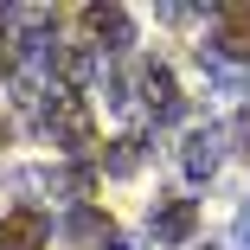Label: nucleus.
<instances>
[{
  "label": "nucleus",
  "instance_id": "obj_14",
  "mask_svg": "<svg viewBox=\"0 0 250 250\" xmlns=\"http://www.w3.org/2000/svg\"><path fill=\"white\" fill-rule=\"evenodd\" d=\"M161 20H167V26H192V20H199V7H161Z\"/></svg>",
  "mask_w": 250,
  "mask_h": 250
},
{
  "label": "nucleus",
  "instance_id": "obj_7",
  "mask_svg": "<svg viewBox=\"0 0 250 250\" xmlns=\"http://www.w3.org/2000/svg\"><path fill=\"white\" fill-rule=\"evenodd\" d=\"M147 231H154V244H186L199 231V206H192V199H154Z\"/></svg>",
  "mask_w": 250,
  "mask_h": 250
},
{
  "label": "nucleus",
  "instance_id": "obj_6",
  "mask_svg": "<svg viewBox=\"0 0 250 250\" xmlns=\"http://www.w3.org/2000/svg\"><path fill=\"white\" fill-rule=\"evenodd\" d=\"M52 71H58V83H64V90H77V96H83V83L103 71V52H96L90 39H71V45H58V52H52Z\"/></svg>",
  "mask_w": 250,
  "mask_h": 250
},
{
  "label": "nucleus",
  "instance_id": "obj_11",
  "mask_svg": "<svg viewBox=\"0 0 250 250\" xmlns=\"http://www.w3.org/2000/svg\"><path fill=\"white\" fill-rule=\"evenodd\" d=\"M141 161H147V141H141V135H116V141L103 147V173H109V180L141 173Z\"/></svg>",
  "mask_w": 250,
  "mask_h": 250
},
{
  "label": "nucleus",
  "instance_id": "obj_17",
  "mask_svg": "<svg viewBox=\"0 0 250 250\" xmlns=\"http://www.w3.org/2000/svg\"><path fill=\"white\" fill-rule=\"evenodd\" d=\"M103 250H135V244H128V237H109V244H103Z\"/></svg>",
  "mask_w": 250,
  "mask_h": 250
},
{
  "label": "nucleus",
  "instance_id": "obj_18",
  "mask_svg": "<svg viewBox=\"0 0 250 250\" xmlns=\"http://www.w3.org/2000/svg\"><path fill=\"white\" fill-rule=\"evenodd\" d=\"M206 250H212V244H206Z\"/></svg>",
  "mask_w": 250,
  "mask_h": 250
},
{
  "label": "nucleus",
  "instance_id": "obj_9",
  "mask_svg": "<svg viewBox=\"0 0 250 250\" xmlns=\"http://www.w3.org/2000/svg\"><path fill=\"white\" fill-rule=\"evenodd\" d=\"M212 20H218L212 52H218V58H231V64H244V58H250V7H218Z\"/></svg>",
  "mask_w": 250,
  "mask_h": 250
},
{
  "label": "nucleus",
  "instance_id": "obj_10",
  "mask_svg": "<svg viewBox=\"0 0 250 250\" xmlns=\"http://www.w3.org/2000/svg\"><path fill=\"white\" fill-rule=\"evenodd\" d=\"M199 71H206V83H212L218 96H250V71L231 64V58H218L212 45H199Z\"/></svg>",
  "mask_w": 250,
  "mask_h": 250
},
{
  "label": "nucleus",
  "instance_id": "obj_15",
  "mask_svg": "<svg viewBox=\"0 0 250 250\" xmlns=\"http://www.w3.org/2000/svg\"><path fill=\"white\" fill-rule=\"evenodd\" d=\"M0 77H20V64H13V45H7V32H0Z\"/></svg>",
  "mask_w": 250,
  "mask_h": 250
},
{
  "label": "nucleus",
  "instance_id": "obj_3",
  "mask_svg": "<svg viewBox=\"0 0 250 250\" xmlns=\"http://www.w3.org/2000/svg\"><path fill=\"white\" fill-rule=\"evenodd\" d=\"M20 192H45V199H90L96 186V167H26L13 173Z\"/></svg>",
  "mask_w": 250,
  "mask_h": 250
},
{
  "label": "nucleus",
  "instance_id": "obj_2",
  "mask_svg": "<svg viewBox=\"0 0 250 250\" xmlns=\"http://www.w3.org/2000/svg\"><path fill=\"white\" fill-rule=\"evenodd\" d=\"M45 135H52L58 147H71V154H90V141H96V122H90V103H83V96L77 90H64L58 83V96H52V103H45Z\"/></svg>",
  "mask_w": 250,
  "mask_h": 250
},
{
  "label": "nucleus",
  "instance_id": "obj_1",
  "mask_svg": "<svg viewBox=\"0 0 250 250\" xmlns=\"http://www.w3.org/2000/svg\"><path fill=\"white\" fill-rule=\"evenodd\" d=\"M116 109H141V116H154V122H180V83L167 64H141L135 83H116Z\"/></svg>",
  "mask_w": 250,
  "mask_h": 250
},
{
  "label": "nucleus",
  "instance_id": "obj_5",
  "mask_svg": "<svg viewBox=\"0 0 250 250\" xmlns=\"http://www.w3.org/2000/svg\"><path fill=\"white\" fill-rule=\"evenodd\" d=\"M77 20H83V32L96 39V52H128V45H135V20H128V7H83Z\"/></svg>",
  "mask_w": 250,
  "mask_h": 250
},
{
  "label": "nucleus",
  "instance_id": "obj_12",
  "mask_svg": "<svg viewBox=\"0 0 250 250\" xmlns=\"http://www.w3.org/2000/svg\"><path fill=\"white\" fill-rule=\"evenodd\" d=\"M71 237H83V244H109L116 231H109V218H96L90 206H77V212H71Z\"/></svg>",
  "mask_w": 250,
  "mask_h": 250
},
{
  "label": "nucleus",
  "instance_id": "obj_8",
  "mask_svg": "<svg viewBox=\"0 0 250 250\" xmlns=\"http://www.w3.org/2000/svg\"><path fill=\"white\" fill-rule=\"evenodd\" d=\"M45 244H52V225L39 206H20L0 218V250H45Z\"/></svg>",
  "mask_w": 250,
  "mask_h": 250
},
{
  "label": "nucleus",
  "instance_id": "obj_13",
  "mask_svg": "<svg viewBox=\"0 0 250 250\" xmlns=\"http://www.w3.org/2000/svg\"><path fill=\"white\" fill-rule=\"evenodd\" d=\"M231 250H250V206H244L237 225H231Z\"/></svg>",
  "mask_w": 250,
  "mask_h": 250
},
{
  "label": "nucleus",
  "instance_id": "obj_4",
  "mask_svg": "<svg viewBox=\"0 0 250 250\" xmlns=\"http://www.w3.org/2000/svg\"><path fill=\"white\" fill-rule=\"evenodd\" d=\"M218 161H225V128H192L186 141H180V173L186 180H212L218 173Z\"/></svg>",
  "mask_w": 250,
  "mask_h": 250
},
{
  "label": "nucleus",
  "instance_id": "obj_16",
  "mask_svg": "<svg viewBox=\"0 0 250 250\" xmlns=\"http://www.w3.org/2000/svg\"><path fill=\"white\" fill-rule=\"evenodd\" d=\"M237 141H244V154H250V116H244V122H237Z\"/></svg>",
  "mask_w": 250,
  "mask_h": 250
}]
</instances>
